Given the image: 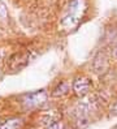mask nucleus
Here are the masks:
<instances>
[{
    "instance_id": "f257e3e1",
    "label": "nucleus",
    "mask_w": 117,
    "mask_h": 129,
    "mask_svg": "<svg viewBox=\"0 0 117 129\" xmlns=\"http://www.w3.org/2000/svg\"><path fill=\"white\" fill-rule=\"evenodd\" d=\"M85 12H86L85 0H72L68 5L64 16H62L61 26L64 29L72 30L73 27H75L80 24V21L82 20Z\"/></svg>"
},
{
    "instance_id": "f03ea898",
    "label": "nucleus",
    "mask_w": 117,
    "mask_h": 129,
    "mask_svg": "<svg viewBox=\"0 0 117 129\" xmlns=\"http://www.w3.org/2000/svg\"><path fill=\"white\" fill-rule=\"evenodd\" d=\"M46 99H47V93L44 90H39V91H34L25 95L22 99V103L26 108H35L42 106L46 102Z\"/></svg>"
},
{
    "instance_id": "7ed1b4c3",
    "label": "nucleus",
    "mask_w": 117,
    "mask_h": 129,
    "mask_svg": "<svg viewBox=\"0 0 117 129\" xmlns=\"http://www.w3.org/2000/svg\"><path fill=\"white\" fill-rule=\"evenodd\" d=\"M90 87H91V82L89 78H85V77H80L77 78L73 82V90L74 93L78 96H83L90 91Z\"/></svg>"
},
{
    "instance_id": "20e7f679",
    "label": "nucleus",
    "mask_w": 117,
    "mask_h": 129,
    "mask_svg": "<svg viewBox=\"0 0 117 129\" xmlns=\"http://www.w3.org/2000/svg\"><path fill=\"white\" fill-rule=\"evenodd\" d=\"M22 126V120L18 117L9 119L4 121L3 124H0V129H20Z\"/></svg>"
},
{
    "instance_id": "39448f33",
    "label": "nucleus",
    "mask_w": 117,
    "mask_h": 129,
    "mask_svg": "<svg viewBox=\"0 0 117 129\" xmlns=\"http://www.w3.org/2000/svg\"><path fill=\"white\" fill-rule=\"evenodd\" d=\"M69 90V85L68 82H60L57 87H55V90L52 91V96H60V95H64L66 91Z\"/></svg>"
},
{
    "instance_id": "423d86ee",
    "label": "nucleus",
    "mask_w": 117,
    "mask_h": 129,
    "mask_svg": "<svg viewBox=\"0 0 117 129\" xmlns=\"http://www.w3.org/2000/svg\"><path fill=\"white\" fill-rule=\"evenodd\" d=\"M16 57L18 59V63H20L21 60H25V59H29V55H27V54H20V55H18V54H16ZM11 63H12L11 65H12V69H13V71H16V69H17V71H20V69H21V65H22V68L25 67V65H23V64H21V65H17V64H14L16 61H13V60H11Z\"/></svg>"
},
{
    "instance_id": "0eeeda50",
    "label": "nucleus",
    "mask_w": 117,
    "mask_h": 129,
    "mask_svg": "<svg viewBox=\"0 0 117 129\" xmlns=\"http://www.w3.org/2000/svg\"><path fill=\"white\" fill-rule=\"evenodd\" d=\"M46 129H64V125L60 121H53V123H50V125Z\"/></svg>"
},
{
    "instance_id": "6e6552de",
    "label": "nucleus",
    "mask_w": 117,
    "mask_h": 129,
    "mask_svg": "<svg viewBox=\"0 0 117 129\" xmlns=\"http://www.w3.org/2000/svg\"><path fill=\"white\" fill-rule=\"evenodd\" d=\"M0 18H7V8L2 0H0Z\"/></svg>"
},
{
    "instance_id": "1a4fd4ad",
    "label": "nucleus",
    "mask_w": 117,
    "mask_h": 129,
    "mask_svg": "<svg viewBox=\"0 0 117 129\" xmlns=\"http://www.w3.org/2000/svg\"><path fill=\"white\" fill-rule=\"evenodd\" d=\"M113 111H114V112H117V103H116V106L113 107Z\"/></svg>"
},
{
    "instance_id": "9d476101",
    "label": "nucleus",
    "mask_w": 117,
    "mask_h": 129,
    "mask_svg": "<svg viewBox=\"0 0 117 129\" xmlns=\"http://www.w3.org/2000/svg\"><path fill=\"white\" fill-rule=\"evenodd\" d=\"M114 56L117 57V47H116V50H114Z\"/></svg>"
},
{
    "instance_id": "9b49d317",
    "label": "nucleus",
    "mask_w": 117,
    "mask_h": 129,
    "mask_svg": "<svg viewBox=\"0 0 117 129\" xmlns=\"http://www.w3.org/2000/svg\"><path fill=\"white\" fill-rule=\"evenodd\" d=\"M2 56H3V55H2V52H0V60H2Z\"/></svg>"
}]
</instances>
